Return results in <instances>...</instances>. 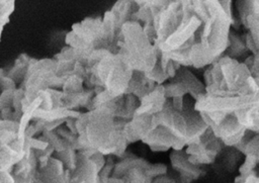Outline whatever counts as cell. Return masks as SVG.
<instances>
[{"instance_id": "4fadbf2b", "label": "cell", "mask_w": 259, "mask_h": 183, "mask_svg": "<svg viewBox=\"0 0 259 183\" xmlns=\"http://www.w3.org/2000/svg\"><path fill=\"white\" fill-rule=\"evenodd\" d=\"M237 9L242 24L249 29V33L258 42L259 0H237Z\"/></svg>"}, {"instance_id": "44dd1931", "label": "cell", "mask_w": 259, "mask_h": 183, "mask_svg": "<svg viewBox=\"0 0 259 183\" xmlns=\"http://www.w3.org/2000/svg\"><path fill=\"white\" fill-rule=\"evenodd\" d=\"M173 1H175V0H134V2L136 3V5L138 7L150 6V7H154L157 9H161Z\"/></svg>"}, {"instance_id": "ffe728a7", "label": "cell", "mask_w": 259, "mask_h": 183, "mask_svg": "<svg viewBox=\"0 0 259 183\" xmlns=\"http://www.w3.org/2000/svg\"><path fill=\"white\" fill-rule=\"evenodd\" d=\"M191 6L193 15L197 17L201 21V23L205 22L208 19L209 15L204 0H191Z\"/></svg>"}, {"instance_id": "5b68a950", "label": "cell", "mask_w": 259, "mask_h": 183, "mask_svg": "<svg viewBox=\"0 0 259 183\" xmlns=\"http://www.w3.org/2000/svg\"><path fill=\"white\" fill-rule=\"evenodd\" d=\"M167 167L164 164H150L147 161L133 157L118 162L107 181L117 182H150L153 178L166 174Z\"/></svg>"}, {"instance_id": "8fae6325", "label": "cell", "mask_w": 259, "mask_h": 183, "mask_svg": "<svg viewBox=\"0 0 259 183\" xmlns=\"http://www.w3.org/2000/svg\"><path fill=\"white\" fill-rule=\"evenodd\" d=\"M142 141L154 152H165L169 149L183 150V148L186 146L184 142L176 138L162 124L155 126Z\"/></svg>"}, {"instance_id": "8992f818", "label": "cell", "mask_w": 259, "mask_h": 183, "mask_svg": "<svg viewBox=\"0 0 259 183\" xmlns=\"http://www.w3.org/2000/svg\"><path fill=\"white\" fill-rule=\"evenodd\" d=\"M254 104H258V93L248 95H215L204 92L195 99L194 108L199 112L229 114Z\"/></svg>"}, {"instance_id": "30bf717a", "label": "cell", "mask_w": 259, "mask_h": 183, "mask_svg": "<svg viewBox=\"0 0 259 183\" xmlns=\"http://www.w3.org/2000/svg\"><path fill=\"white\" fill-rule=\"evenodd\" d=\"M210 128L214 135L225 146L229 147H235L247 130V128L237 119L234 113L227 114L220 122Z\"/></svg>"}, {"instance_id": "5bb4252c", "label": "cell", "mask_w": 259, "mask_h": 183, "mask_svg": "<svg viewBox=\"0 0 259 183\" xmlns=\"http://www.w3.org/2000/svg\"><path fill=\"white\" fill-rule=\"evenodd\" d=\"M166 96L163 85H156L155 88L140 99V104L135 114L153 115L161 111L166 103Z\"/></svg>"}, {"instance_id": "7a4b0ae2", "label": "cell", "mask_w": 259, "mask_h": 183, "mask_svg": "<svg viewBox=\"0 0 259 183\" xmlns=\"http://www.w3.org/2000/svg\"><path fill=\"white\" fill-rule=\"evenodd\" d=\"M116 36L117 54L133 70L147 73L155 66L160 54L158 43L148 38L138 21L124 22Z\"/></svg>"}, {"instance_id": "52a82bcc", "label": "cell", "mask_w": 259, "mask_h": 183, "mask_svg": "<svg viewBox=\"0 0 259 183\" xmlns=\"http://www.w3.org/2000/svg\"><path fill=\"white\" fill-rule=\"evenodd\" d=\"M224 146L208 126L195 142L187 145L184 152L191 163L197 166L206 165L214 163L217 156Z\"/></svg>"}, {"instance_id": "9c48e42d", "label": "cell", "mask_w": 259, "mask_h": 183, "mask_svg": "<svg viewBox=\"0 0 259 183\" xmlns=\"http://www.w3.org/2000/svg\"><path fill=\"white\" fill-rule=\"evenodd\" d=\"M201 21L194 15L186 22L180 23L177 29L158 45L159 52L176 50L186 43L195 41V31L199 28Z\"/></svg>"}, {"instance_id": "7402d4cb", "label": "cell", "mask_w": 259, "mask_h": 183, "mask_svg": "<svg viewBox=\"0 0 259 183\" xmlns=\"http://www.w3.org/2000/svg\"><path fill=\"white\" fill-rule=\"evenodd\" d=\"M219 3L221 4V6L223 7V9L227 12V14L233 18L232 15V0H218Z\"/></svg>"}, {"instance_id": "277c9868", "label": "cell", "mask_w": 259, "mask_h": 183, "mask_svg": "<svg viewBox=\"0 0 259 183\" xmlns=\"http://www.w3.org/2000/svg\"><path fill=\"white\" fill-rule=\"evenodd\" d=\"M204 2L209 17L201 23L200 39L197 42L213 62L225 53L229 45L232 18L218 0H204Z\"/></svg>"}, {"instance_id": "ba28073f", "label": "cell", "mask_w": 259, "mask_h": 183, "mask_svg": "<svg viewBox=\"0 0 259 183\" xmlns=\"http://www.w3.org/2000/svg\"><path fill=\"white\" fill-rule=\"evenodd\" d=\"M181 19L182 13L180 5L176 1L158 10L152 22L155 28L156 42L158 45L177 29L181 23Z\"/></svg>"}, {"instance_id": "9a60e30c", "label": "cell", "mask_w": 259, "mask_h": 183, "mask_svg": "<svg viewBox=\"0 0 259 183\" xmlns=\"http://www.w3.org/2000/svg\"><path fill=\"white\" fill-rule=\"evenodd\" d=\"M170 161L172 167L183 181L189 182L191 180L197 179L201 175V169L199 166L191 163L188 160L187 154L182 150H173L170 154Z\"/></svg>"}, {"instance_id": "ac0fdd59", "label": "cell", "mask_w": 259, "mask_h": 183, "mask_svg": "<svg viewBox=\"0 0 259 183\" xmlns=\"http://www.w3.org/2000/svg\"><path fill=\"white\" fill-rule=\"evenodd\" d=\"M234 114L248 130L255 133L258 132V104L240 109Z\"/></svg>"}, {"instance_id": "3957f363", "label": "cell", "mask_w": 259, "mask_h": 183, "mask_svg": "<svg viewBox=\"0 0 259 183\" xmlns=\"http://www.w3.org/2000/svg\"><path fill=\"white\" fill-rule=\"evenodd\" d=\"M154 115L158 124L168 128L186 146L195 142L208 127L194 105L189 107L183 104L182 109L177 110L172 106L171 100H166L163 109Z\"/></svg>"}, {"instance_id": "2e32d148", "label": "cell", "mask_w": 259, "mask_h": 183, "mask_svg": "<svg viewBox=\"0 0 259 183\" xmlns=\"http://www.w3.org/2000/svg\"><path fill=\"white\" fill-rule=\"evenodd\" d=\"M172 78L181 82L186 87L187 92L194 99H196L199 95L205 92L203 84L184 66H180V68L176 71L175 75Z\"/></svg>"}, {"instance_id": "7c38bea8", "label": "cell", "mask_w": 259, "mask_h": 183, "mask_svg": "<svg viewBox=\"0 0 259 183\" xmlns=\"http://www.w3.org/2000/svg\"><path fill=\"white\" fill-rule=\"evenodd\" d=\"M157 125L158 123L154 114H134L124 122L122 134L127 143H134L145 139L146 135Z\"/></svg>"}, {"instance_id": "6da1fadb", "label": "cell", "mask_w": 259, "mask_h": 183, "mask_svg": "<svg viewBox=\"0 0 259 183\" xmlns=\"http://www.w3.org/2000/svg\"><path fill=\"white\" fill-rule=\"evenodd\" d=\"M125 121L101 107L80 113L75 119L79 150L91 148L103 155L121 156L127 145L122 134Z\"/></svg>"}, {"instance_id": "d6986e66", "label": "cell", "mask_w": 259, "mask_h": 183, "mask_svg": "<svg viewBox=\"0 0 259 183\" xmlns=\"http://www.w3.org/2000/svg\"><path fill=\"white\" fill-rule=\"evenodd\" d=\"M247 50L248 49L246 47L245 39H243V36H240L237 33H234L232 31H230L229 45L225 51L226 56L235 59L237 57L242 56Z\"/></svg>"}, {"instance_id": "e0dca14e", "label": "cell", "mask_w": 259, "mask_h": 183, "mask_svg": "<svg viewBox=\"0 0 259 183\" xmlns=\"http://www.w3.org/2000/svg\"><path fill=\"white\" fill-rule=\"evenodd\" d=\"M136 4L134 0H117V2L113 5L110 12L114 17L115 28L116 32L118 33L120 30L121 25L128 21L132 17L133 12V5Z\"/></svg>"}]
</instances>
